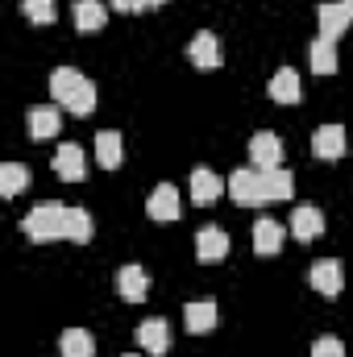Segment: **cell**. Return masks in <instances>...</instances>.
Instances as JSON below:
<instances>
[{
	"label": "cell",
	"mask_w": 353,
	"mask_h": 357,
	"mask_svg": "<svg viewBox=\"0 0 353 357\" xmlns=\"http://www.w3.org/2000/svg\"><path fill=\"white\" fill-rule=\"evenodd\" d=\"M350 21H353V17H350V8H345L341 0H337V4H320V8H316V25H320V38H324V42H337V38L350 29Z\"/></svg>",
	"instance_id": "obj_9"
},
{
	"label": "cell",
	"mask_w": 353,
	"mask_h": 357,
	"mask_svg": "<svg viewBox=\"0 0 353 357\" xmlns=\"http://www.w3.org/2000/svg\"><path fill=\"white\" fill-rule=\"evenodd\" d=\"M146 212H150V220H179V191L171 183L154 187L146 199Z\"/></svg>",
	"instance_id": "obj_16"
},
{
	"label": "cell",
	"mask_w": 353,
	"mask_h": 357,
	"mask_svg": "<svg viewBox=\"0 0 353 357\" xmlns=\"http://www.w3.org/2000/svg\"><path fill=\"white\" fill-rule=\"evenodd\" d=\"M21 13L33 21V25H50L59 13H54V0H21Z\"/></svg>",
	"instance_id": "obj_27"
},
{
	"label": "cell",
	"mask_w": 353,
	"mask_h": 357,
	"mask_svg": "<svg viewBox=\"0 0 353 357\" xmlns=\"http://www.w3.org/2000/svg\"><path fill=\"white\" fill-rule=\"evenodd\" d=\"M291 233H295L299 241H316V237L324 233V212H320L316 204H299V208L291 212Z\"/></svg>",
	"instance_id": "obj_12"
},
{
	"label": "cell",
	"mask_w": 353,
	"mask_h": 357,
	"mask_svg": "<svg viewBox=\"0 0 353 357\" xmlns=\"http://www.w3.org/2000/svg\"><path fill=\"white\" fill-rule=\"evenodd\" d=\"M50 96L71 116H91V108H96V88H91V79H84L75 67H59L50 75Z\"/></svg>",
	"instance_id": "obj_1"
},
{
	"label": "cell",
	"mask_w": 353,
	"mask_h": 357,
	"mask_svg": "<svg viewBox=\"0 0 353 357\" xmlns=\"http://www.w3.org/2000/svg\"><path fill=\"white\" fill-rule=\"evenodd\" d=\"M308 278H312V287H316L320 295H329V299L345 291V266H341L337 258H320L316 266L308 270Z\"/></svg>",
	"instance_id": "obj_5"
},
{
	"label": "cell",
	"mask_w": 353,
	"mask_h": 357,
	"mask_svg": "<svg viewBox=\"0 0 353 357\" xmlns=\"http://www.w3.org/2000/svg\"><path fill=\"white\" fill-rule=\"evenodd\" d=\"M125 357H137V354H125Z\"/></svg>",
	"instance_id": "obj_32"
},
{
	"label": "cell",
	"mask_w": 353,
	"mask_h": 357,
	"mask_svg": "<svg viewBox=\"0 0 353 357\" xmlns=\"http://www.w3.org/2000/svg\"><path fill=\"white\" fill-rule=\"evenodd\" d=\"M270 100H274V104H299V100H303V84H299V75H295L291 67H283V71L270 79Z\"/></svg>",
	"instance_id": "obj_18"
},
{
	"label": "cell",
	"mask_w": 353,
	"mask_h": 357,
	"mask_svg": "<svg viewBox=\"0 0 353 357\" xmlns=\"http://www.w3.org/2000/svg\"><path fill=\"white\" fill-rule=\"evenodd\" d=\"M25 183H29V171L21 162H4L0 167V195L4 199H13L17 191H25Z\"/></svg>",
	"instance_id": "obj_26"
},
{
	"label": "cell",
	"mask_w": 353,
	"mask_h": 357,
	"mask_svg": "<svg viewBox=\"0 0 353 357\" xmlns=\"http://www.w3.org/2000/svg\"><path fill=\"white\" fill-rule=\"evenodd\" d=\"M59 354L63 357H96V341L88 328H67L59 337Z\"/></svg>",
	"instance_id": "obj_24"
},
{
	"label": "cell",
	"mask_w": 353,
	"mask_h": 357,
	"mask_svg": "<svg viewBox=\"0 0 353 357\" xmlns=\"http://www.w3.org/2000/svg\"><path fill=\"white\" fill-rule=\"evenodd\" d=\"M308 59H312V71H316V75H333V71H337V42H324V38H316Z\"/></svg>",
	"instance_id": "obj_25"
},
{
	"label": "cell",
	"mask_w": 353,
	"mask_h": 357,
	"mask_svg": "<svg viewBox=\"0 0 353 357\" xmlns=\"http://www.w3.org/2000/svg\"><path fill=\"white\" fill-rule=\"evenodd\" d=\"M21 229H25V237H29V241H63L67 208H63V204H54V199H46V204L29 208V216L21 220Z\"/></svg>",
	"instance_id": "obj_2"
},
{
	"label": "cell",
	"mask_w": 353,
	"mask_h": 357,
	"mask_svg": "<svg viewBox=\"0 0 353 357\" xmlns=\"http://www.w3.org/2000/svg\"><path fill=\"white\" fill-rule=\"evenodd\" d=\"M54 175L59 178H67V183H80V178L88 175V162H84V150L80 146H59L54 150Z\"/></svg>",
	"instance_id": "obj_15"
},
{
	"label": "cell",
	"mask_w": 353,
	"mask_h": 357,
	"mask_svg": "<svg viewBox=\"0 0 353 357\" xmlns=\"http://www.w3.org/2000/svg\"><path fill=\"white\" fill-rule=\"evenodd\" d=\"M250 162H254V171H274V167H283V142H278V133H254L250 137Z\"/></svg>",
	"instance_id": "obj_4"
},
{
	"label": "cell",
	"mask_w": 353,
	"mask_h": 357,
	"mask_svg": "<svg viewBox=\"0 0 353 357\" xmlns=\"http://www.w3.org/2000/svg\"><path fill=\"white\" fill-rule=\"evenodd\" d=\"M104 21H108V8H104L100 0H75V29H80V33L104 29Z\"/></svg>",
	"instance_id": "obj_21"
},
{
	"label": "cell",
	"mask_w": 353,
	"mask_h": 357,
	"mask_svg": "<svg viewBox=\"0 0 353 357\" xmlns=\"http://www.w3.org/2000/svg\"><path fill=\"white\" fill-rule=\"evenodd\" d=\"M225 254H229V237H225V229L208 225V229L195 233V258H200V262H220Z\"/></svg>",
	"instance_id": "obj_14"
},
{
	"label": "cell",
	"mask_w": 353,
	"mask_h": 357,
	"mask_svg": "<svg viewBox=\"0 0 353 357\" xmlns=\"http://www.w3.org/2000/svg\"><path fill=\"white\" fill-rule=\"evenodd\" d=\"M117 291H121L125 303H146V295H150V278H146V270L142 266H121L117 270Z\"/></svg>",
	"instance_id": "obj_10"
},
{
	"label": "cell",
	"mask_w": 353,
	"mask_h": 357,
	"mask_svg": "<svg viewBox=\"0 0 353 357\" xmlns=\"http://www.w3.org/2000/svg\"><path fill=\"white\" fill-rule=\"evenodd\" d=\"M137 345H142L150 357H167L171 354V324H167V320H142Z\"/></svg>",
	"instance_id": "obj_8"
},
{
	"label": "cell",
	"mask_w": 353,
	"mask_h": 357,
	"mask_svg": "<svg viewBox=\"0 0 353 357\" xmlns=\"http://www.w3.org/2000/svg\"><path fill=\"white\" fill-rule=\"evenodd\" d=\"M158 4H167V0H142V13H146V8H158Z\"/></svg>",
	"instance_id": "obj_30"
},
{
	"label": "cell",
	"mask_w": 353,
	"mask_h": 357,
	"mask_svg": "<svg viewBox=\"0 0 353 357\" xmlns=\"http://www.w3.org/2000/svg\"><path fill=\"white\" fill-rule=\"evenodd\" d=\"M312 154L324 158V162L341 158V154H345V129H341V125H320V129L312 133Z\"/></svg>",
	"instance_id": "obj_11"
},
{
	"label": "cell",
	"mask_w": 353,
	"mask_h": 357,
	"mask_svg": "<svg viewBox=\"0 0 353 357\" xmlns=\"http://www.w3.org/2000/svg\"><path fill=\"white\" fill-rule=\"evenodd\" d=\"M63 241H71V245H88V241H91V212H88V208H67Z\"/></svg>",
	"instance_id": "obj_23"
},
{
	"label": "cell",
	"mask_w": 353,
	"mask_h": 357,
	"mask_svg": "<svg viewBox=\"0 0 353 357\" xmlns=\"http://www.w3.org/2000/svg\"><path fill=\"white\" fill-rule=\"evenodd\" d=\"M229 195L241 204V208H262L266 204V187H262V171H233L229 178Z\"/></svg>",
	"instance_id": "obj_3"
},
{
	"label": "cell",
	"mask_w": 353,
	"mask_h": 357,
	"mask_svg": "<svg viewBox=\"0 0 353 357\" xmlns=\"http://www.w3.org/2000/svg\"><path fill=\"white\" fill-rule=\"evenodd\" d=\"M225 187H229V183H225L220 175H212L208 167H195V171H191V199L204 204V208L216 204V199L225 195Z\"/></svg>",
	"instance_id": "obj_13"
},
{
	"label": "cell",
	"mask_w": 353,
	"mask_h": 357,
	"mask_svg": "<svg viewBox=\"0 0 353 357\" xmlns=\"http://www.w3.org/2000/svg\"><path fill=\"white\" fill-rule=\"evenodd\" d=\"M187 59H191L200 71H216V67H220V42H216V33L200 29V33L187 42Z\"/></svg>",
	"instance_id": "obj_6"
},
{
	"label": "cell",
	"mask_w": 353,
	"mask_h": 357,
	"mask_svg": "<svg viewBox=\"0 0 353 357\" xmlns=\"http://www.w3.org/2000/svg\"><path fill=\"white\" fill-rule=\"evenodd\" d=\"M183 324H187V333H212L216 328V303L212 299H195V303H187L183 307Z\"/></svg>",
	"instance_id": "obj_17"
},
{
	"label": "cell",
	"mask_w": 353,
	"mask_h": 357,
	"mask_svg": "<svg viewBox=\"0 0 353 357\" xmlns=\"http://www.w3.org/2000/svg\"><path fill=\"white\" fill-rule=\"evenodd\" d=\"M59 125H63L59 104H33V108H29V116H25V129H29V137H38V142L54 137V133H59Z\"/></svg>",
	"instance_id": "obj_7"
},
{
	"label": "cell",
	"mask_w": 353,
	"mask_h": 357,
	"mask_svg": "<svg viewBox=\"0 0 353 357\" xmlns=\"http://www.w3.org/2000/svg\"><path fill=\"white\" fill-rule=\"evenodd\" d=\"M117 13H142V0H108Z\"/></svg>",
	"instance_id": "obj_29"
},
{
	"label": "cell",
	"mask_w": 353,
	"mask_h": 357,
	"mask_svg": "<svg viewBox=\"0 0 353 357\" xmlns=\"http://www.w3.org/2000/svg\"><path fill=\"white\" fill-rule=\"evenodd\" d=\"M283 237H287V229H283L278 220H258V225H254V250H258L262 258H274V254L283 250Z\"/></svg>",
	"instance_id": "obj_19"
},
{
	"label": "cell",
	"mask_w": 353,
	"mask_h": 357,
	"mask_svg": "<svg viewBox=\"0 0 353 357\" xmlns=\"http://www.w3.org/2000/svg\"><path fill=\"white\" fill-rule=\"evenodd\" d=\"M341 4H345V8H350V17H353V0H341Z\"/></svg>",
	"instance_id": "obj_31"
},
{
	"label": "cell",
	"mask_w": 353,
	"mask_h": 357,
	"mask_svg": "<svg viewBox=\"0 0 353 357\" xmlns=\"http://www.w3.org/2000/svg\"><path fill=\"white\" fill-rule=\"evenodd\" d=\"M96 158H100L104 171H117V167H121L125 150H121V133H117V129H100V133H96Z\"/></svg>",
	"instance_id": "obj_20"
},
{
	"label": "cell",
	"mask_w": 353,
	"mask_h": 357,
	"mask_svg": "<svg viewBox=\"0 0 353 357\" xmlns=\"http://www.w3.org/2000/svg\"><path fill=\"white\" fill-rule=\"evenodd\" d=\"M312 357H345V345H341L337 337H320V341L312 345Z\"/></svg>",
	"instance_id": "obj_28"
},
{
	"label": "cell",
	"mask_w": 353,
	"mask_h": 357,
	"mask_svg": "<svg viewBox=\"0 0 353 357\" xmlns=\"http://www.w3.org/2000/svg\"><path fill=\"white\" fill-rule=\"evenodd\" d=\"M262 187H266V204H278V199H291L295 191V175L274 167V171H262Z\"/></svg>",
	"instance_id": "obj_22"
}]
</instances>
